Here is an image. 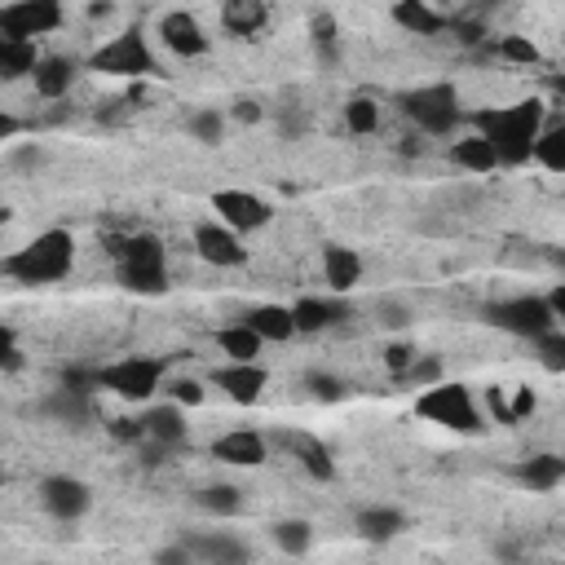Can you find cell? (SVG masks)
Instances as JSON below:
<instances>
[{"mask_svg": "<svg viewBox=\"0 0 565 565\" xmlns=\"http://www.w3.org/2000/svg\"><path fill=\"white\" fill-rule=\"evenodd\" d=\"M309 35H313V49H322V57H335V22H331V13H313L309 18Z\"/></svg>", "mask_w": 565, "mask_h": 565, "instance_id": "39", "label": "cell"}, {"mask_svg": "<svg viewBox=\"0 0 565 565\" xmlns=\"http://www.w3.org/2000/svg\"><path fill=\"white\" fill-rule=\"evenodd\" d=\"M486 406H490V415L499 419V424H512V402H508V388H486Z\"/></svg>", "mask_w": 565, "mask_h": 565, "instance_id": "46", "label": "cell"}, {"mask_svg": "<svg viewBox=\"0 0 565 565\" xmlns=\"http://www.w3.org/2000/svg\"><path fill=\"white\" fill-rule=\"evenodd\" d=\"M490 327L508 331V335H521V340H539L547 331H556V318L547 309V296H508V300H494L481 309Z\"/></svg>", "mask_w": 565, "mask_h": 565, "instance_id": "6", "label": "cell"}, {"mask_svg": "<svg viewBox=\"0 0 565 565\" xmlns=\"http://www.w3.org/2000/svg\"><path fill=\"white\" fill-rule=\"evenodd\" d=\"M141 424H146V441H159V446H168V450H177V446L185 441V415H181L177 402L150 406V411L141 415Z\"/></svg>", "mask_w": 565, "mask_h": 565, "instance_id": "23", "label": "cell"}, {"mask_svg": "<svg viewBox=\"0 0 565 565\" xmlns=\"http://www.w3.org/2000/svg\"><path fill=\"white\" fill-rule=\"evenodd\" d=\"M194 503L203 508V512H212V516H234L238 508H243V490L238 486H203L199 494H194Z\"/></svg>", "mask_w": 565, "mask_h": 565, "instance_id": "32", "label": "cell"}, {"mask_svg": "<svg viewBox=\"0 0 565 565\" xmlns=\"http://www.w3.org/2000/svg\"><path fill=\"white\" fill-rule=\"evenodd\" d=\"M185 543H190V552H194L199 565H247L252 561L247 543L234 539V534H194Z\"/></svg>", "mask_w": 565, "mask_h": 565, "instance_id": "18", "label": "cell"}, {"mask_svg": "<svg viewBox=\"0 0 565 565\" xmlns=\"http://www.w3.org/2000/svg\"><path fill=\"white\" fill-rule=\"evenodd\" d=\"M282 446L300 459V468L309 472V477H318V481H331L335 477V459H331V450L318 441V437H305V433H287L282 437Z\"/></svg>", "mask_w": 565, "mask_h": 565, "instance_id": "25", "label": "cell"}, {"mask_svg": "<svg viewBox=\"0 0 565 565\" xmlns=\"http://www.w3.org/2000/svg\"><path fill=\"white\" fill-rule=\"evenodd\" d=\"M40 66V53H35V40H4L0 35V79L13 84L22 75H35Z\"/></svg>", "mask_w": 565, "mask_h": 565, "instance_id": "30", "label": "cell"}, {"mask_svg": "<svg viewBox=\"0 0 565 565\" xmlns=\"http://www.w3.org/2000/svg\"><path fill=\"white\" fill-rule=\"evenodd\" d=\"M402 384H415V388H433L441 384V358H415L406 375H397Z\"/></svg>", "mask_w": 565, "mask_h": 565, "instance_id": "38", "label": "cell"}, {"mask_svg": "<svg viewBox=\"0 0 565 565\" xmlns=\"http://www.w3.org/2000/svg\"><path fill=\"white\" fill-rule=\"evenodd\" d=\"M344 124H349V132H375L380 128V106L371 102V97H349V106H344Z\"/></svg>", "mask_w": 565, "mask_h": 565, "instance_id": "36", "label": "cell"}, {"mask_svg": "<svg viewBox=\"0 0 565 565\" xmlns=\"http://www.w3.org/2000/svg\"><path fill=\"white\" fill-rule=\"evenodd\" d=\"M18 128H22V119H18V115H0V141H13V137H18Z\"/></svg>", "mask_w": 565, "mask_h": 565, "instance_id": "52", "label": "cell"}, {"mask_svg": "<svg viewBox=\"0 0 565 565\" xmlns=\"http://www.w3.org/2000/svg\"><path fill=\"white\" fill-rule=\"evenodd\" d=\"M415 415L437 424V428H450V433H481V411L472 402V393L463 384H433L415 397Z\"/></svg>", "mask_w": 565, "mask_h": 565, "instance_id": "5", "label": "cell"}, {"mask_svg": "<svg viewBox=\"0 0 565 565\" xmlns=\"http://www.w3.org/2000/svg\"><path fill=\"white\" fill-rule=\"evenodd\" d=\"M305 388H309L318 402H340V397H344V384H340L335 375H322V371H309V375H305Z\"/></svg>", "mask_w": 565, "mask_h": 565, "instance_id": "40", "label": "cell"}, {"mask_svg": "<svg viewBox=\"0 0 565 565\" xmlns=\"http://www.w3.org/2000/svg\"><path fill=\"white\" fill-rule=\"evenodd\" d=\"M185 128H190V137H194V141L216 146V141L225 137V115H221V110H212V106H203V110H194V115H190V124H185Z\"/></svg>", "mask_w": 565, "mask_h": 565, "instance_id": "35", "label": "cell"}, {"mask_svg": "<svg viewBox=\"0 0 565 565\" xmlns=\"http://www.w3.org/2000/svg\"><path fill=\"white\" fill-rule=\"evenodd\" d=\"M534 163L547 172H565V119H552L534 141Z\"/></svg>", "mask_w": 565, "mask_h": 565, "instance_id": "31", "label": "cell"}, {"mask_svg": "<svg viewBox=\"0 0 565 565\" xmlns=\"http://www.w3.org/2000/svg\"><path fill=\"white\" fill-rule=\"evenodd\" d=\"M411 362H415V349H411V344H402V340L384 344V366H388L393 375H406V371H411Z\"/></svg>", "mask_w": 565, "mask_h": 565, "instance_id": "42", "label": "cell"}, {"mask_svg": "<svg viewBox=\"0 0 565 565\" xmlns=\"http://www.w3.org/2000/svg\"><path fill=\"white\" fill-rule=\"evenodd\" d=\"M512 477H516L525 490H556V486L565 481V455H552V450L530 455V459H521V463L512 468Z\"/></svg>", "mask_w": 565, "mask_h": 565, "instance_id": "22", "label": "cell"}, {"mask_svg": "<svg viewBox=\"0 0 565 565\" xmlns=\"http://www.w3.org/2000/svg\"><path fill=\"white\" fill-rule=\"evenodd\" d=\"M212 384H216L230 402L252 406V402H260V393H265V384H269V371H265L260 362H225V366L212 371Z\"/></svg>", "mask_w": 565, "mask_h": 565, "instance_id": "13", "label": "cell"}, {"mask_svg": "<svg viewBox=\"0 0 565 565\" xmlns=\"http://www.w3.org/2000/svg\"><path fill=\"white\" fill-rule=\"evenodd\" d=\"M88 66L102 71V75H119V79H146V75L159 71V62H154V53H150V44H146V35L137 26H128L110 44H102L88 57Z\"/></svg>", "mask_w": 565, "mask_h": 565, "instance_id": "7", "label": "cell"}, {"mask_svg": "<svg viewBox=\"0 0 565 565\" xmlns=\"http://www.w3.org/2000/svg\"><path fill=\"white\" fill-rule=\"evenodd\" d=\"M274 543H278L287 556H305L309 543H313V525L300 521V516H282V521L274 525Z\"/></svg>", "mask_w": 565, "mask_h": 565, "instance_id": "33", "label": "cell"}, {"mask_svg": "<svg viewBox=\"0 0 565 565\" xmlns=\"http://www.w3.org/2000/svg\"><path fill=\"white\" fill-rule=\"evenodd\" d=\"M552 88H556V93L565 97V75H556V79H552Z\"/></svg>", "mask_w": 565, "mask_h": 565, "instance_id": "53", "label": "cell"}, {"mask_svg": "<svg viewBox=\"0 0 565 565\" xmlns=\"http://www.w3.org/2000/svg\"><path fill=\"white\" fill-rule=\"evenodd\" d=\"M265 22H269V9L260 0H230V4H221V26L230 35H260Z\"/></svg>", "mask_w": 565, "mask_h": 565, "instance_id": "27", "label": "cell"}, {"mask_svg": "<svg viewBox=\"0 0 565 565\" xmlns=\"http://www.w3.org/2000/svg\"><path fill=\"white\" fill-rule=\"evenodd\" d=\"M450 163H459V168H468V172H494L499 168V154H494V146L481 137V132H468V137H459V141H450Z\"/></svg>", "mask_w": 565, "mask_h": 565, "instance_id": "29", "label": "cell"}, {"mask_svg": "<svg viewBox=\"0 0 565 565\" xmlns=\"http://www.w3.org/2000/svg\"><path fill=\"white\" fill-rule=\"evenodd\" d=\"M40 415H49V419H57V424H71V428H84V424L93 419V397L57 384V388L40 402Z\"/></svg>", "mask_w": 565, "mask_h": 565, "instance_id": "20", "label": "cell"}, {"mask_svg": "<svg viewBox=\"0 0 565 565\" xmlns=\"http://www.w3.org/2000/svg\"><path fill=\"white\" fill-rule=\"evenodd\" d=\"M159 40H163V49L177 53V57H203V53H207V35H203V26H199V18H194L190 9L163 13V18H159Z\"/></svg>", "mask_w": 565, "mask_h": 565, "instance_id": "14", "label": "cell"}, {"mask_svg": "<svg viewBox=\"0 0 565 565\" xmlns=\"http://www.w3.org/2000/svg\"><path fill=\"white\" fill-rule=\"evenodd\" d=\"M168 393H172L177 406H199V402H203V384L190 380V375H177V380L168 384Z\"/></svg>", "mask_w": 565, "mask_h": 565, "instance_id": "41", "label": "cell"}, {"mask_svg": "<svg viewBox=\"0 0 565 565\" xmlns=\"http://www.w3.org/2000/svg\"><path fill=\"white\" fill-rule=\"evenodd\" d=\"M97 380H102V388H110V393L124 397V402H146V397H154L159 384H163V362L132 353V358H119V362H110V366H97Z\"/></svg>", "mask_w": 565, "mask_h": 565, "instance_id": "8", "label": "cell"}, {"mask_svg": "<svg viewBox=\"0 0 565 565\" xmlns=\"http://www.w3.org/2000/svg\"><path fill=\"white\" fill-rule=\"evenodd\" d=\"M547 309H552V318H556V327L565 331V282H556V287L547 291Z\"/></svg>", "mask_w": 565, "mask_h": 565, "instance_id": "50", "label": "cell"}, {"mask_svg": "<svg viewBox=\"0 0 565 565\" xmlns=\"http://www.w3.org/2000/svg\"><path fill=\"white\" fill-rule=\"evenodd\" d=\"M322 282L331 287V296H349L362 282V256L344 243H327L322 247Z\"/></svg>", "mask_w": 565, "mask_h": 565, "instance_id": "16", "label": "cell"}, {"mask_svg": "<svg viewBox=\"0 0 565 565\" xmlns=\"http://www.w3.org/2000/svg\"><path fill=\"white\" fill-rule=\"evenodd\" d=\"M194 252H199V260H207V265H216V269H234V265L247 260L243 234H234V230L221 225V221L194 225Z\"/></svg>", "mask_w": 565, "mask_h": 565, "instance_id": "12", "label": "cell"}, {"mask_svg": "<svg viewBox=\"0 0 565 565\" xmlns=\"http://www.w3.org/2000/svg\"><path fill=\"white\" fill-rule=\"evenodd\" d=\"M380 313H384V318H380L384 327H402V322H406V309H402V305H388V300H384Z\"/></svg>", "mask_w": 565, "mask_h": 565, "instance_id": "51", "label": "cell"}, {"mask_svg": "<svg viewBox=\"0 0 565 565\" xmlns=\"http://www.w3.org/2000/svg\"><path fill=\"white\" fill-rule=\"evenodd\" d=\"M93 503V490L79 481V477H66V472H53L40 481V508L57 521H79Z\"/></svg>", "mask_w": 565, "mask_h": 565, "instance_id": "11", "label": "cell"}, {"mask_svg": "<svg viewBox=\"0 0 565 565\" xmlns=\"http://www.w3.org/2000/svg\"><path fill=\"white\" fill-rule=\"evenodd\" d=\"M115 256L119 287L132 296H163L168 291V252L159 234H110L106 238Z\"/></svg>", "mask_w": 565, "mask_h": 565, "instance_id": "2", "label": "cell"}, {"mask_svg": "<svg viewBox=\"0 0 565 565\" xmlns=\"http://www.w3.org/2000/svg\"><path fill=\"white\" fill-rule=\"evenodd\" d=\"M212 212H216V221H221V225H230L234 234L265 230V225H269V216H274V207H269L260 194L238 190V185L216 190V194H212Z\"/></svg>", "mask_w": 565, "mask_h": 565, "instance_id": "10", "label": "cell"}, {"mask_svg": "<svg viewBox=\"0 0 565 565\" xmlns=\"http://www.w3.org/2000/svg\"><path fill=\"white\" fill-rule=\"evenodd\" d=\"M402 115L428 132V137H450L455 124H459V88L450 79H437V84H424V88H411L402 93Z\"/></svg>", "mask_w": 565, "mask_h": 565, "instance_id": "4", "label": "cell"}, {"mask_svg": "<svg viewBox=\"0 0 565 565\" xmlns=\"http://www.w3.org/2000/svg\"><path fill=\"white\" fill-rule=\"evenodd\" d=\"M212 455H216L221 463L256 468V463H265V459H269V446H265V437H260L256 428H234V433H225V437H216V441H212Z\"/></svg>", "mask_w": 565, "mask_h": 565, "instance_id": "17", "label": "cell"}, {"mask_svg": "<svg viewBox=\"0 0 565 565\" xmlns=\"http://www.w3.org/2000/svg\"><path fill=\"white\" fill-rule=\"evenodd\" d=\"M62 4L53 0H18L0 9V35L4 40H31V35H49L62 26Z\"/></svg>", "mask_w": 565, "mask_h": 565, "instance_id": "9", "label": "cell"}, {"mask_svg": "<svg viewBox=\"0 0 565 565\" xmlns=\"http://www.w3.org/2000/svg\"><path fill=\"white\" fill-rule=\"evenodd\" d=\"M110 437L141 446V441H146V424H141V419H110Z\"/></svg>", "mask_w": 565, "mask_h": 565, "instance_id": "44", "label": "cell"}, {"mask_svg": "<svg viewBox=\"0 0 565 565\" xmlns=\"http://www.w3.org/2000/svg\"><path fill=\"white\" fill-rule=\"evenodd\" d=\"M230 115H234L238 124H260V115H265V110H260V102L243 97V102H234V110H230Z\"/></svg>", "mask_w": 565, "mask_h": 565, "instance_id": "49", "label": "cell"}, {"mask_svg": "<svg viewBox=\"0 0 565 565\" xmlns=\"http://www.w3.org/2000/svg\"><path fill=\"white\" fill-rule=\"evenodd\" d=\"M0 366H4V375H13V371L22 366V349H18L13 327H4V331H0Z\"/></svg>", "mask_w": 565, "mask_h": 565, "instance_id": "43", "label": "cell"}, {"mask_svg": "<svg viewBox=\"0 0 565 565\" xmlns=\"http://www.w3.org/2000/svg\"><path fill=\"white\" fill-rule=\"evenodd\" d=\"M212 340H216V349L230 358V362H256V353H260V335L238 318V322H230V327H216L212 331Z\"/></svg>", "mask_w": 565, "mask_h": 565, "instance_id": "26", "label": "cell"}, {"mask_svg": "<svg viewBox=\"0 0 565 565\" xmlns=\"http://www.w3.org/2000/svg\"><path fill=\"white\" fill-rule=\"evenodd\" d=\"M388 18H393L397 26H406L411 35H441V31H446V18H441L437 9H428L424 0H397V4L388 9Z\"/></svg>", "mask_w": 565, "mask_h": 565, "instance_id": "28", "label": "cell"}, {"mask_svg": "<svg viewBox=\"0 0 565 565\" xmlns=\"http://www.w3.org/2000/svg\"><path fill=\"white\" fill-rule=\"evenodd\" d=\"M291 318H296L300 335H318V331L340 327L349 318V305H344V296H300L291 305Z\"/></svg>", "mask_w": 565, "mask_h": 565, "instance_id": "15", "label": "cell"}, {"mask_svg": "<svg viewBox=\"0 0 565 565\" xmlns=\"http://www.w3.org/2000/svg\"><path fill=\"white\" fill-rule=\"evenodd\" d=\"M243 322L269 344H282V340H291V335H300L296 331V318H291V305H252L247 313H243Z\"/></svg>", "mask_w": 565, "mask_h": 565, "instance_id": "19", "label": "cell"}, {"mask_svg": "<svg viewBox=\"0 0 565 565\" xmlns=\"http://www.w3.org/2000/svg\"><path fill=\"white\" fill-rule=\"evenodd\" d=\"M534 406H539L534 388H530V384H516V393H512V424L525 419V415H534Z\"/></svg>", "mask_w": 565, "mask_h": 565, "instance_id": "47", "label": "cell"}, {"mask_svg": "<svg viewBox=\"0 0 565 565\" xmlns=\"http://www.w3.org/2000/svg\"><path fill=\"white\" fill-rule=\"evenodd\" d=\"M154 565H199V561H194L190 543H168V547L154 552Z\"/></svg>", "mask_w": 565, "mask_h": 565, "instance_id": "45", "label": "cell"}, {"mask_svg": "<svg viewBox=\"0 0 565 565\" xmlns=\"http://www.w3.org/2000/svg\"><path fill=\"white\" fill-rule=\"evenodd\" d=\"M353 530H358V539H366V543H388V539H397V534L406 530V516H402L397 508H388V503H375V508H358Z\"/></svg>", "mask_w": 565, "mask_h": 565, "instance_id": "21", "label": "cell"}, {"mask_svg": "<svg viewBox=\"0 0 565 565\" xmlns=\"http://www.w3.org/2000/svg\"><path fill=\"white\" fill-rule=\"evenodd\" d=\"M71 260H75V238L71 230H44L35 234L26 247H18L13 256H4V274L13 282H26V287H44V282H57L71 274Z\"/></svg>", "mask_w": 565, "mask_h": 565, "instance_id": "3", "label": "cell"}, {"mask_svg": "<svg viewBox=\"0 0 565 565\" xmlns=\"http://www.w3.org/2000/svg\"><path fill=\"white\" fill-rule=\"evenodd\" d=\"M31 84H35V93H40V97L57 102V97H66V93H71V84H75V62H71V57H62V53H49V57H40V66H35Z\"/></svg>", "mask_w": 565, "mask_h": 565, "instance_id": "24", "label": "cell"}, {"mask_svg": "<svg viewBox=\"0 0 565 565\" xmlns=\"http://www.w3.org/2000/svg\"><path fill=\"white\" fill-rule=\"evenodd\" d=\"M494 53H499L503 62H516V66H539V62H543V53H539V44H534L530 35H499Z\"/></svg>", "mask_w": 565, "mask_h": 565, "instance_id": "34", "label": "cell"}, {"mask_svg": "<svg viewBox=\"0 0 565 565\" xmlns=\"http://www.w3.org/2000/svg\"><path fill=\"white\" fill-rule=\"evenodd\" d=\"M534 353H539V366L543 371H565V331H547L534 340Z\"/></svg>", "mask_w": 565, "mask_h": 565, "instance_id": "37", "label": "cell"}, {"mask_svg": "<svg viewBox=\"0 0 565 565\" xmlns=\"http://www.w3.org/2000/svg\"><path fill=\"white\" fill-rule=\"evenodd\" d=\"M472 119H477L481 137L494 146L499 168H516V163L534 159V141L543 132V102L539 97H521V102L499 106V110H477Z\"/></svg>", "mask_w": 565, "mask_h": 565, "instance_id": "1", "label": "cell"}, {"mask_svg": "<svg viewBox=\"0 0 565 565\" xmlns=\"http://www.w3.org/2000/svg\"><path fill=\"white\" fill-rule=\"evenodd\" d=\"M9 163H13V168H35V163H44V150H40L35 141H31V146H13V150H9Z\"/></svg>", "mask_w": 565, "mask_h": 565, "instance_id": "48", "label": "cell"}]
</instances>
